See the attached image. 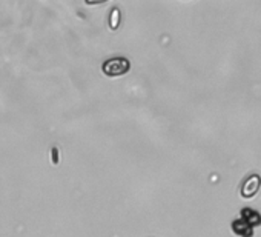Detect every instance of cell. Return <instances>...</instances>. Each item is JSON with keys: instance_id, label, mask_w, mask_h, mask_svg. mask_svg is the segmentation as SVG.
Segmentation results:
<instances>
[{"instance_id": "obj_2", "label": "cell", "mask_w": 261, "mask_h": 237, "mask_svg": "<svg viewBox=\"0 0 261 237\" xmlns=\"http://www.w3.org/2000/svg\"><path fill=\"white\" fill-rule=\"evenodd\" d=\"M259 186H261V177L258 174H250L241 183L240 193L244 199H252L259 191Z\"/></svg>"}, {"instance_id": "obj_1", "label": "cell", "mask_w": 261, "mask_h": 237, "mask_svg": "<svg viewBox=\"0 0 261 237\" xmlns=\"http://www.w3.org/2000/svg\"><path fill=\"white\" fill-rule=\"evenodd\" d=\"M129 68H130V63L124 57H112V59H108L103 63V73L108 77L123 76V74H126L129 71Z\"/></svg>"}, {"instance_id": "obj_3", "label": "cell", "mask_w": 261, "mask_h": 237, "mask_svg": "<svg viewBox=\"0 0 261 237\" xmlns=\"http://www.w3.org/2000/svg\"><path fill=\"white\" fill-rule=\"evenodd\" d=\"M240 219H243L252 228L261 225V214L256 209H252V208H243L241 212H240Z\"/></svg>"}, {"instance_id": "obj_4", "label": "cell", "mask_w": 261, "mask_h": 237, "mask_svg": "<svg viewBox=\"0 0 261 237\" xmlns=\"http://www.w3.org/2000/svg\"><path fill=\"white\" fill-rule=\"evenodd\" d=\"M232 231L240 237H252L253 235V228L250 225H247L243 219H237L232 222Z\"/></svg>"}]
</instances>
